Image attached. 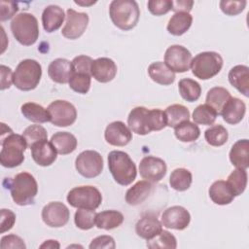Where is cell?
Segmentation results:
<instances>
[{"label": "cell", "instance_id": "1", "mask_svg": "<svg viewBox=\"0 0 249 249\" xmlns=\"http://www.w3.org/2000/svg\"><path fill=\"white\" fill-rule=\"evenodd\" d=\"M109 16L115 26L127 31L134 28L139 20V6L134 0H114L109 7Z\"/></svg>", "mask_w": 249, "mask_h": 249}, {"label": "cell", "instance_id": "2", "mask_svg": "<svg viewBox=\"0 0 249 249\" xmlns=\"http://www.w3.org/2000/svg\"><path fill=\"white\" fill-rule=\"evenodd\" d=\"M108 167L114 180L122 186L131 184L137 175L135 163L123 151H111L108 154Z\"/></svg>", "mask_w": 249, "mask_h": 249}, {"label": "cell", "instance_id": "3", "mask_svg": "<svg viewBox=\"0 0 249 249\" xmlns=\"http://www.w3.org/2000/svg\"><path fill=\"white\" fill-rule=\"evenodd\" d=\"M0 162L2 166L14 168L20 165L24 160V151L27 143L22 135L13 133L11 130L7 136H1Z\"/></svg>", "mask_w": 249, "mask_h": 249}, {"label": "cell", "instance_id": "4", "mask_svg": "<svg viewBox=\"0 0 249 249\" xmlns=\"http://www.w3.org/2000/svg\"><path fill=\"white\" fill-rule=\"evenodd\" d=\"M7 188L10 189L14 202L19 206L33 204L38 193L37 181L34 176L28 172L18 173L10 180L9 187Z\"/></svg>", "mask_w": 249, "mask_h": 249}, {"label": "cell", "instance_id": "5", "mask_svg": "<svg viewBox=\"0 0 249 249\" xmlns=\"http://www.w3.org/2000/svg\"><path fill=\"white\" fill-rule=\"evenodd\" d=\"M11 31L18 43L31 46L39 37L38 20L30 13H19L11 21Z\"/></svg>", "mask_w": 249, "mask_h": 249}, {"label": "cell", "instance_id": "6", "mask_svg": "<svg viewBox=\"0 0 249 249\" xmlns=\"http://www.w3.org/2000/svg\"><path fill=\"white\" fill-rule=\"evenodd\" d=\"M41 76V64L35 59L26 58L18 64L13 75V83L17 89L28 91L34 89L38 86Z\"/></svg>", "mask_w": 249, "mask_h": 249}, {"label": "cell", "instance_id": "7", "mask_svg": "<svg viewBox=\"0 0 249 249\" xmlns=\"http://www.w3.org/2000/svg\"><path fill=\"white\" fill-rule=\"evenodd\" d=\"M223 58L216 52L197 53L191 62L193 74L200 80H208L216 76L223 67Z\"/></svg>", "mask_w": 249, "mask_h": 249}, {"label": "cell", "instance_id": "8", "mask_svg": "<svg viewBox=\"0 0 249 249\" xmlns=\"http://www.w3.org/2000/svg\"><path fill=\"white\" fill-rule=\"evenodd\" d=\"M67 202L72 207L95 210L102 202V195L93 186H79L69 191Z\"/></svg>", "mask_w": 249, "mask_h": 249}, {"label": "cell", "instance_id": "9", "mask_svg": "<svg viewBox=\"0 0 249 249\" xmlns=\"http://www.w3.org/2000/svg\"><path fill=\"white\" fill-rule=\"evenodd\" d=\"M75 167L83 177L94 178L103 170V159L98 152L86 150L76 158Z\"/></svg>", "mask_w": 249, "mask_h": 249}, {"label": "cell", "instance_id": "10", "mask_svg": "<svg viewBox=\"0 0 249 249\" xmlns=\"http://www.w3.org/2000/svg\"><path fill=\"white\" fill-rule=\"evenodd\" d=\"M51 116V123L55 126H69L77 119V110L75 106L66 100H54L48 106Z\"/></svg>", "mask_w": 249, "mask_h": 249}, {"label": "cell", "instance_id": "11", "mask_svg": "<svg viewBox=\"0 0 249 249\" xmlns=\"http://www.w3.org/2000/svg\"><path fill=\"white\" fill-rule=\"evenodd\" d=\"M192 59L191 52L181 45L168 47L164 53V63L170 70L177 73L188 71L191 67Z\"/></svg>", "mask_w": 249, "mask_h": 249}, {"label": "cell", "instance_id": "12", "mask_svg": "<svg viewBox=\"0 0 249 249\" xmlns=\"http://www.w3.org/2000/svg\"><path fill=\"white\" fill-rule=\"evenodd\" d=\"M89 20L88 14L68 9L66 11V22L61 30V34L70 40L78 39L86 31Z\"/></svg>", "mask_w": 249, "mask_h": 249}, {"label": "cell", "instance_id": "13", "mask_svg": "<svg viewBox=\"0 0 249 249\" xmlns=\"http://www.w3.org/2000/svg\"><path fill=\"white\" fill-rule=\"evenodd\" d=\"M70 217L68 207L60 201H53L42 209L43 222L51 228H61L65 226Z\"/></svg>", "mask_w": 249, "mask_h": 249}, {"label": "cell", "instance_id": "14", "mask_svg": "<svg viewBox=\"0 0 249 249\" xmlns=\"http://www.w3.org/2000/svg\"><path fill=\"white\" fill-rule=\"evenodd\" d=\"M167 166L163 160L147 156L144 157L139 163L140 176L149 182L157 183L160 182L166 174Z\"/></svg>", "mask_w": 249, "mask_h": 249}, {"label": "cell", "instance_id": "15", "mask_svg": "<svg viewBox=\"0 0 249 249\" xmlns=\"http://www.w3.org/2000/svg\"><path fill=\"white\" fill-rule=\"evenodd\" d=\"M191 222L189 211L183 206L174 205L168 207L161 214V224L167 229L183 231Z\"/></svg>", "mask_w": 249, "mask_h": 249}, {"label": "cell", "instance_id": "16", "mask_svg": "<svg viewBox=\"0 0 249 249\" xmlns=\"http://www.w3.org/2000/svg\"><path fill=\"white\" fill-rule=\"evenodd\" d=\"M104 137L108 144L123 147L127 145L132 140V133L124 123L115 121L106 126Z\"/></svg>", "mask_w": 249, "mask_h": 249}, {"label": "cell", "instance_id": "17", "mask_svg": "<svg viewBox=\"0 0 249 249\" xmlns=\"http://www.w3.org/2000/svg\"><path fill=\"white\" fill-rule=\"evenodd\" d=\"M91 76L100 83L112 81L117 74V65L111 58L99 57L92 61L90 68Z\"/></svg>", "mask_w": 249, "mask_h": 249}, {"label": "cell", "instance_id": "18", "mask_svg": "<svg viewBox=\"0 0 249 249\" xmlns=\"http://www.w3.org/2000/svg\"><path fill=\"white\" fill-rule=\"evenodd\" d=\"M31 156L34 161L41 166H49L54 162L57 152L51 142L43 140L33 144L30 148Z\"/></svg>", "mask_w": 249, "mask_h": 249}, {"label": "cell", "instance_id": "19", "mask_svg": "<svg viewBox=\"0 0 249 249\" xmlns=\"http://www.w3.org/2000/svg\"><path fill=\"white\" fill-rule=\"evenodd\" d=\"M148 113L149 110L143 106H137L129 112L127 124L132 132L138 135H146L151 132L149 128Z\"/></svg>", "mask_w": 249, "mask_h": 249}, {"label": "cell", "instance_id": "20", "mask_svg": "<svg viewBox=\"0 0 249 249\" xmlns=\"http://www.w3.org/2000/svg\"><path fill=\"white\" fill-rule=\"evenodd\" d=\"M73 74L72 62L66 58H56L48 67V75L52 81L58 84L69 82Z\"/></svg>", "mask_w": 249, "mask_h": 249}, {"label": "cell", "instance_id": "21", "mask_svg": "<svg viewBox=\"0 0 249 249\" xmlns=\"http://www.w3.org/2000/svg\"><path fill=\"white\" fill-rule=\"evenodd\" d=\"M246 112L245 103L237 98L231 97L221 111V116L223 120L230 124H236L242 121Z\"/></svg>", "mask_w": 249, "mask_h": 249}, {"label": "cell", "instance_id": "22", "mask_svg": "<svg viewBox=\"0 0 249 249\" xmlns=\"http://www.w3.org/2000/svg\"><path fill=\"white\" fill-rule=\"evenodd\" d=\"M162 231V224L156 216L145 215L140 218L135 225V231L138 236L149 240L158 235Z\"/></svg>", "mask_w": 249, "mask_h": 249}, {"label": "cell", "instance_id": "23", "mask_svg": "<svg viewBox=\"0 0 249 249\" xmlns=\"http://www.w3.org/2000/svg\"><path fill=\"white\" fill-rule=\"evenodd\" d=\"M64 18V11L57 5H49L42 13L43 27L49 33L57 30L62 25Z\"/></svg>", "mask_w": 249, "mask_h": 249}, {"label": "cell", "instance_id": "24", "mask_svg": "<svg viewBox=\"0 0 249 249\" xmlns=\"http://www.w3.org/2000/svg\"><path fill=\"white\" fill-rule=\"evenodd\" d=\"M153 184L147 180H141L130 187L125 194V201L127 204L135 206L144 202L153 192Z\"/></svg>", "mask_w": 249, "mask_h": 249}, {"label": "cell", "instance_id": "25", "mask_svg": "<svg viewBox=\"0 0 249 249\" xmlns=\"http://www.w3.org/2000/svg\"><path fill=\"white\" fill-rule=\"evenodd\" d=\"M229 82L244 96H249V68L246 65H235L229 72Z\"/></svg>", "mask_w": 249, "mask_h": 249}, {"label": "cell", "instance_id": "26", "mask_svg": "<svg viewBox=\"0 0 249 249\" xmlns=\"http://www.w3.org/2000/svg\"><path fill=\"white\" fill-rule=\"evenodd\" d=\"M230 160L237 168L246 169L249 166V141L248 139L237 140L230 151Z\"/></svg>", "mask_w": 249, "mask_h": 249}, {"label": "cell", "instance_id": "27", "mask_svg": "<svg viewBox=\"0 0 249 249\" xmlns=\"http://www.w3.org/2000/svg\"><path fill=\"white\" fill-rule=\"evenodd\" d=\"M148 74L154 82L162 86L171 85L175 81V73L162 61L151 63L148 67Z\"/></svg>", "mask_w": 249, "mask_h": 249}, {"label": "cell", "instance_id": "28", "mask_svg": "<svg viewBox=\"0 0 249 249\" xmlns=\"http://www.w3.org/2000/svg\"><path fill=\"white\" fill-rule=\"evenodd\" d=\"M211 200L218 205L230 204L233 199L234 196L231 191L229 185L224 180L215 181L208 190Z\"/></svg>", "mask_w": 249, "mask_h": 249}, {"label": "cell", "instance_id": "29", "mask_svg": "<svg viewBox=\"0 0 249 249\" xmlns=\"http://www.w3.org/2000/svg\"><path fill=\"white\" fill-rule=\"evenodd\" d=\"M50 142L60 155H68L74 152L78 144L77 138L67 131H58L54 133Z\"/></svg>", "mask_w": 249, "mask_h": 249}, {"label": "cell", "instance_id": "30", "mask_svg": "<svg viewBox=\"0 0 249 249\" xmlns=\"http://www.w3.org/2000/svg\"><path fill=\"white\" fill-rule=\"evenodd\" d=\"M193 23V17L189 13H175L167 23V31L174 36L186 33Z\"/></svg>", "mask_w": 249, "mask_h": 249}, {"label": "cell", "instance_id": "31", "mask_svg": "<svg viewBox=\"0 0 249 249\" xmlns=\"http://www.w3.org/2000/svg\"><path fill=\"white\" fill-rule=\"evenodd\" d=\"M20 111L23 117L33 123L43 124L51 121V116L48 109H45L42 105L34 102H26L22 104Z\"/></svg>", "mask_w": 249, "mask_h": 249}, {"label": "cell", "instance_id": "32", "mask_svg": "<svg viewBox=\"0 0 249 249\" xmlns=\"http://www.w3.org/2000/svg\"><path fill=\"white\" fill-rule=\"evenodd\" d=\"M124 222V215L117 210H105L96 214L95 225L98 229L113 230Z\"/></svg>", "mask_w": 249, "mask_h": 249}, {"label": "cell", "instance_id": "33", "mask_svg": "<svg viewBox=\"0 0 249 249\" xmlns=\"http://www.w3.org/2000/svg\"><path fill=\"white\" fill-rule=\"evenodd\" d=\"M231 97L230 91L222 87H214L210 89L206 94V103L213 108L217 115L221 114V111L227 101Z\"/></svg>", "mask_w": 249, "mask_h": 249}, {"label": "cell", "instance_id": "34", "mask_svg": "<svg viewBox=\"0 0 249 249\" xmlns=\"http://www.w3.org/2000/svg\"><path fill=\"white\" fill-rule=\"evenodd\" d=\"M166 126L176 127L183 122L190 120V111L181 104H172L164 110Z\"/></svg>", "mask_w": 249, "mask_h": 249}, {"label": "cell", "instance_id": "35", "mask_svg": "<svg viewBox=\"0 0 249 249\" xmlns=\"http://www.w3.org/2000/svg\"><path fill=\"white\" fill-rule=\"evenodd\" d=\"M178 89L182 98L188 102L196 101L201 94L200 85L190 78L181 79L178 83Z\"/></svg>", "mask_w": 249, "mask_h": 249}, {"label": "cell", "instance_id": "36", "mask_svg": "<svg viewBox=\"0 0 249 249\" xmlns=\"http://www.w3.org/2000/svg\"><path fill=\"white\" fill-rule=\"evenodd\" d=\"M193 176L190 170L186 168L174 169L169 177V184L172 189L178 192H183L191 187Z\"/></svg>", "mask_w": 249, "mask_h": 249}, {"label": "cell", "instance_id": "37", "mask_svg": "<svg viewBox=\"0 0 249 249\" xmlns=\"http://www.w3.org/2000/svg\"><path fill=\"white\" fill-rule=\"evenodd\" d=\"M174 134L182 142H194L200 135V129L196 124L186 121L174 127Z\"/></svg>", "mask_w": 249, "mask_h": 249}, {"label": "cell", "instance_id": "38", "mask_svg": "<svg viewBox=\"0 0 249 249\" xmlns=\"http://www.w3.org/2000/svg\"><path fill=\"white\" fill-rule=\"evenodd\" d=\"M234 196H240L247 186V172L243 168L234 169L226 181Z\"/></svg>", "mask_w": 249, "mask_h": 249}, {"label": "cell", "instance_id": "39", "mask_svg": "<svg viewBox=\"0 0 249 249\" xmlns=\"http://www.w3.org/2000/svg\"><path fill=\"white\" fill-rule=\"evenodd\" d=\"M204 138L209 145L214 147H220L228 141L229 133L226 127H224L223 125L214 124L205 130Z\"/></svg>", "mask_w": 249, "mask_h": 249}, {"label": "cell", "instance_id": "40", "mask_svg": "<svg viewBox=\"0 0 249 249\" xmlns=\"http://www.w3.org/2000/svg\"><path fill=\"white\" fill-rule=\"evenodd\" d=\"M216 111L207 104L198 105L193 112V121L197 124L210 125L213 124L217 119Z\"/></svg>", "mask_w": 249, "mask_h": 249}, {"label": "cell", "instance_id": "41", "mask_svg": "<svg viewBox=\"0 0 249 249\" xmlns=\"http://www.w3.org/2000/svg\"><path fill=\"white\" fill-rule=\"evenodd\" d=\"M147 247L155 249V248H167V249H175L177 247V241L175 236L169 232L168 231L162 230L158 235L147 240Z\"/></svg>", "mask_w": 249, "mask_h": 249}, {"label": "cell", "instance_id": "42", "mask_svg": "<svg viewBox=\"0 0 249 249\" xmlns=\"http://www.w3.org/2000/svg\"><path fill=\"white\" fill-rule=\"evenodd\" d=\"M96 214L97 213L91 209L78 208L74 216L75 225L77 226V228L83 231L90 230L95 226Z\"/></svg>", "mask_w": 249, "mask_h": 249}, {"label": "cell", "instance_id": "43", "mask_svg": "<svg viewBox=\"0 0 249 249\" xmlns=\"http://www.w3.org/2000/svg\"><path fill=\"white\" fill-rule=\"evenodd\" d=\"M22 136L24 137V139L27 143V147L31 148V146L33 144L43 141V140H47L48 133H47V130L45 129V127H43L42 125L31 124L23 130Z\"/></svg>", "mask_w": 249, "mask_h": 249}, {"label": "cell", "instance_id": "44", "mask_svg": "<svg viewBox=\"0 0 249 249\" xmlns=\"http://www.w3.org/2000/svg\"><path fill=\"white\" fill-rule=\"evenodd\" d=\"M90 82H91V75L73 72L68 84H69V87L74 91L81 94H86L89 90Z\"/></svg>", "mask_w": 249, "mask_h": 249}, {"label": "cell", "instance_id": "45", "mask_svg": "<svg viewBox=\"0 0 249 249\" xmlns=\"http://www.w3.org/2000/svg\"><path fill=\"white\" fill-rule=\"evenodd\" d=\"M148 121H149V128L151 131L161 130L166 126V119H165L164 111H161L160 109L149 110Z\"/></svg>", "mask_w": 249, "mask_h": 249}, {"label": "cell", "instance_id": "46", "mask_svg": "<svg viewBox=\"0 0 249 249\" xmlns=\"http://www.w3.org/2000/svg\"><path fill=\"white\" fill-rule=\"evenodd\" d=\"M246 4L247 2L245 0H241V1L222 0L220 1V9L224 14L228 16H236L245 9Z\"/></svg>", "mask_w": 249, "mask_h": 249}, {"label": "cell", "instance_id": "47", "mask_svg": "<svg viewBox=\"0 0 249 249\" xmlns=\"http://www.w3.org/2000/svg\"><path fill=\"white\" fill-rule=\"evenodd\" d=\"M147 7L152 15L162 16L171 10L172 0H150Z\"/></svg>", "mask_w": 249, "mask_h": 249}, {"label": "cell", "instance_id": "48", "mask_svg": "<svg viewBox=\"0 0 249 249\" xmlns=\"http://www.w3.org/2000/svg\"><path fill=\"white\" fill-rule=\"evenodd\" d=\"M93 59L88 55H78L73 58L72 66L73 72L75 73H84V74H90V68Z\"/></svg>", "mask_w": 249, "mask_h": 249}, {"label": "cell", "instance_id": "49", "mask_svg": "<svg viewBox=\"0 0 249 249\" xmlns=\"http://www.w3.org/2000/svg\"><path fill=\"white\" fill-rule=\"evenodd\" d=\"M18 11V4L14 1H0V19L1 21L12 18Z\"/></svg>", "mask_w": 249, "mask_h": 249}, {"label": "cell", "instance_id": "50", "mask_svg": "<svg viewBox=\"0 0 249 249\" xmlns=\"http://www.w3.org/2000/svg\"><path fill=\"white\" fill-rule=\"evenodd\" d=\"M16 222V214L10 209H1V218H0V232L4 233L5 231H10Z\"/></svg>", "mask_w": 249, "mask_h": 249}, {"label": "cell", "instance_id": "51", "mask_svg": "<svg viewBox=\"0 0 249 249\" xmlns=\"http://www.w3.org/2000/svg\"><path fill=\"white\" fill-rule=\"evenodd\" d=\"M1 248H18V249H25L26 246L24 244L23 239H21L19 236L16 234H8L4 235L1 238Z\"/></svg>", "mask_w": 249, "mask_h": 249}, {"label": "cell", "instance_id": "52", "mask_svg": "<svg viewBox=\"0 0 249 249\" xmlns=\"http://www.w3.org/2000/svg\"><path fill=\"white\" fill-rule=\"evenodd\" d=\"M90 249H100V248H106V249H114L116 247L115 240L110 235H100L95 237L91 240L89 246Z\"/></svg>", "mask_w": 249, "mask_h": 249}, {"label": "cell", "instance_id": "53", "mask_svg": "<svg viewBox=\"0 0 249 249\" xmlns=\"http://www.w3.org/2000/svg\"><path fill=\"white\" fill-rule=\"evenodd\" d=\"M0 71H1V87L0 89H9L13 83V75L14 73L12 72V69L10 67H7L5 65L0 66Z\"/></svg>", "mask_w": 249, "mask_h": 249}, {"label": "cell", "instance_id": "54", "mask_svg": "<svg viewBox=\"0 0 249 249\" xmlns=\"http://www.w3.org/2000/svg\"><path fill=\"white\" fill-rule=\"evenodd\" d=\"M194 5V1L192 0H176L172 1L171 10L175 13H189Z\"/></svg>", "mask_w": 249, "mask_h": 249}, {"label": "cell", "instance_id": "55", "mask_svg": "<svg viewBox=\"0 0 249 249\" xmlns=\"http://www.w3.org/2000/svg\"><path fill=\"white\" fill-rule=\"evenodd\" d=\"M60 247V244L53 239L46 240L44 243L40 245V248H50V249H58Z\"/></svg>", "mask_w": 249, "mask_h": 249}, {"label": "cell", "instance_id": "56", "mask_svg": "<svg viewBox=\"0 0 249 249\" xmlns=\"http://www.w3.org/2000/svg\"><path fill=\"white\" fill-rule=\"evenodd\" d=\"M95 2H96V1H90L89 3H88V2H82V1H75L76 4L81 5V6H89V5H91V4H94Z\"/></svg>", "mask_w": 249, "mask_h": 249}]
</instances>
